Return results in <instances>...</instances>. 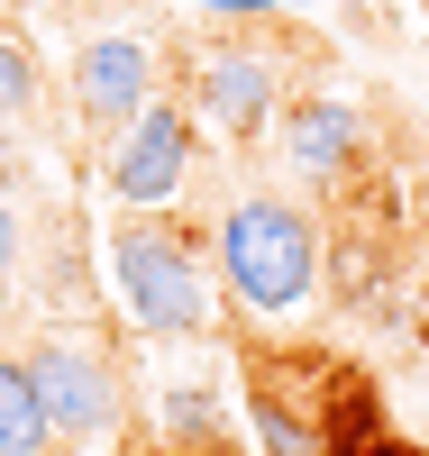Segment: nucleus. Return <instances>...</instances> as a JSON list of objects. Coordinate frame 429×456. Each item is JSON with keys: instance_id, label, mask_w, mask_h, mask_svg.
Segmentation results:
<instances>
[{"instance_id": "obj_1", "label": "nucleus", "mask_w": 429, "mask_h": 456, "mask_svg": "<svg viewBox=\"0 0 429 456\" xmlns=\"http://www.w3.org/2000/svg\"><path fill=\"white\" fill-rule=\"evenodd\" d=\"M101 283H110V311H120L137 338L183 347V338H210L219 329V265L165 210H120V219H110Z\"/></svg>"}, {"instance_id": "obj_2", "label": "nucleus", "mask_w": 429, "mask_h": 456, "mask_svg": "<svg viewBox=\"0 0 429 456\" xmlns=\"http://www.w3.org/2000/svg\"><path fill=\"white\" fill-rule=\"evenodd\" d=\"M210 265L219 292L238 301L247 320H293L310 292H320V219L293 192H228L210 219Z\"/></svg>"}, {"instance_id": "obj_3", "label": "nucleus", "mask_w": 429, "mask_h": 456, "mask_svg": "<svg viewBox=\"0 0 429 456\" xmlns=\"http://www.w3.org/2000/svg\"><path fill=\"white\" fill-rule=\"evenodd\" d=\"M284 28H228L192 46V119H210L219 137H275L284 110H293V55L265 46Z\"/></svg>"}, {"instance_id": "obj_4", "label": "nucleus", "mask_w": 429, "mask_h": 456, "mask_svg": "<svg viewBox=\"0 0 429 456\" xmlns=\"http://www.w3.org/2000/svg\"><path fill=\"white\" fill-rule=\"evenodd\" d=\"M28 365H37V393H46V420H55L64 456L110 447L128 429V374H120V356H110L92 329H37Z\"/></svg>"}, {"instance_id": "obj_5", "label": "nucleus", "mask_w": 429, "mask_h": 456, "mask_svg": "<svg viewBox=\"0 0 429 456\" xmlns=\"http://www.w3.org/2000/svg\"><path fill=\"white\" fill-rule=\"evenodd\" d=\"M101 183H110V201H120V210H165V201H183V183H192V101H165V92H155L137 119L101 146Z\"/></svg>"}, {"instance_id": "obj_6", "label": "nucleus", "mask_w": 429, "mask_h": 456, "mask_svg": "<svg viewBox=\"0 0 429 456\" xmlns=\"http://www.w3.org/2000/svg\"><path fill=\"white\" fill-rule=\"evenodd\" d=\"M155 37H137V28H101V37H83L73 46V110H83V128H101V137H120L137 110L155 101Z\"/></svg>"}, {"instance_id": "obj_7", "label": "nucleus", "mask_w": 429, "mask_h": 456, "mask_svg": "<svg viewBox=\"0 0 429 456\" xmlns=\"http://www.w3.org/2000/svg\"><path fill=\"white\" fill-rule=\"evenodd\" d=\"M275 156H284V174L301 183V192L338 201L347 183H357V165H366V119L338 92H301L284 110V128H275Z\"/></svg>"}, {"instance_id": "obj_8", "label": "nucleus", "mask_w": 429, "mask_h": 456, "mask_svg": "<svg viewBox=\"0 0 429 456\" xmlns=\"http://www.w3.org/2000/svg\"><path fill=\"white\" fill-rule=\"evenodd\" d=\"M247 438L265 456H338V393L329 402H301L284 384V365L247 347Z\"/></svg>"}, {"instance_id": "obj_9", "label": "nucleus", "mask_w": 429, "mask_h": 456, "mask_svg": "<svg viewBox=\"0 0 429 456\" xmlns=\"http://www.w3.org/2000/svg\"><path fill=\"white\" fill-rule=\"evenodd\" d=\"M0 456H64V447H55V420H46V393H37L28 347H0Z\"/></svg>"}, {"instance_id": "obj_10", "label": "nucleus", "mask_w": 429, "mask_h": 456, "mask_svg": "<svg viewBox=\"0 0 429 456\" xmlns=\"http://www.w3.org/2000/svg\"><path fill=\"white\" fill-rule=\"evenodd\" d=\"M165 438L174 447H228V420H219V402L210 393H165Z\"/></svg>"}, {"instance_id": "obj_11", "label": "nucleus", "mask_w": 429, "mask_h": 456, "mask_svg": "<svg viewBox=\"0 0 429 456\" xmlns=\"http://www.w3.org/2000/svg\"><path fill=\"white\" fill-rule=\"evenodd\" d=\"M28 101H37V46L0 19V119H19Z\"/></svg>"}, {"instance_id": "obj_12", "label": "nucleus", "mask_w": 429, "mask_h": 456, "mask_svg": "<svg viewBox=\"0 0 429 456\" xmlns=\"http://www.w3.org/2000/svg\"><path fill=\"white\" fill-rule=\"evenodd\" d=\"M192 19H228V28H284V0H183Z\"/></svg>"}, {"instance_id": "obj_13", "label": "nucleus", "mask_w": 429, "mask_h": 456, "mask_svg": "<svg viewBox=\"0 0 429 456\" xmlns=\"http://www.w3.org/2000/svg\"><path fill=\"white\" fill-rule=\"evenodd\" d=\"M19 256H28V238H19V210H10V201H0V283H10V274H19Z\"/></svg>"}, {"instance_id": "obj_14", "label": "nucleus", "mask_w": 429, "mask_h": 456, "mask_svg": "<svg viewBox=\"0 0 429 456\" xmlns=\"http://www.w3.org/2000/svg\"><path fill=\"white\" fill-rule=\"evenodd\" d=\"M174 456H247V447H238V438H228V447H174Z\"/></svg>"}, {"instance_id": "obj_15", "label": "nucleus", "mask_w": 429, "mask_h": 456, "mask_svg": "<svg viewBox=\"0 0 429 456\" xmlns=\"http://www.w3.org/2000/svg\"><path fill=\"white\" fill-rule=\"evenodd\" d=\"M384 10H420V0H384Z\"/></svg>"}]
</instances>
